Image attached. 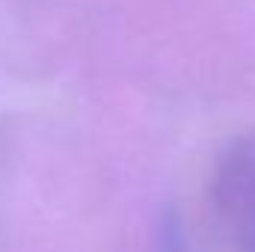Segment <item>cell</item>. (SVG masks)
Segmentation results:
<instances>
[{"label": "cell", "mask_w": 255, "mask_h": 252, "mask_svg": "<svg viewBox=\"0 0 255 252\" xmlns=\"http://www.w3.org/2000/svg\"><path fill=\"white\" fill-rule=\"evenodd\" d=\"M220 214L244 252H255V145L235 151L217 181Z\"/></svg>", "instance_id": "6da1fadb"}]
</instances>
